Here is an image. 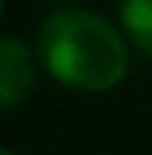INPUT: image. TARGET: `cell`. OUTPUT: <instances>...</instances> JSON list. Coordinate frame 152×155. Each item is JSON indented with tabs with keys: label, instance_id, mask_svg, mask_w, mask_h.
Returning <instances> with one entry per match:
<instances>
[{
	"label": "cell",
	"instance_id": "obj_4",
	"mask_svg": "<svg viewBox=\"0 0 152 155\" xmlns=\"http://www.w3.org/2000/svg\"><path fill=\"white\" fill-rule=\"evenodd\" d=\"M0 155H17V152H11V148H4V145H0Z\"/></svg>",
	"mask_w": 152,
	"mask_h": 155
},
{
	"label": "cell",
	"instance_id": "obj_1",
	"mask_svg": "<svg viewBox=\"0 0 152 155\" xmlns=\"http://www.w3.org/2000/svg\"><path fill=\"white\" fill-rule=\"evenodd\" d=\"M38 62L56 83L79 93H107L128 76V45L121 31L90 11L49 14L35 38Z\"/></svg>",
	"mask_w": 152,
	"mask_h": 155
},
{
	"label": "cell",
	"instance_id": "obj_5",
	"mask_svg": "<svg viewBox=\"0 0 152 155\" xmlns=\"http://www.w3.org/2000/svg\"><path fill=\"white\" fill-rule=\"evenodd\" d=\"M52 4H73V0H52Z\"/></svg>",
	"mask_w": 152,
	"mask_h": 155
},
{
	"label": "cell",
	"instance_id": "obj_3",
	"mask_svg": "<svg viewBox=\"0 0 152 155\" xmlns=\"http://www.w3.org/2000/svg\"><path fill=\"white\" fill-rule=\"evenodd\" d=\"M118 14L128 41L152 59V0H121Z\"/></svg>",
	"mask_w": 152,
	"mask_h": 155
},
{
	"label": "cell",
	"instance_id": "obj_2",
	"mask_svg": "<svg viewBox=\"0 0 152 155\" xmlns=\"http://www.w3.org/2000/svg\"><path fill=\"white\" fill-rule=\"evenodd\" d=\"M38 52L17 38H0V110H17L38 83Z\"/></svg>",
	"mask_w": 152,
	"mask_h": 155
},
{
	"label": "cell",
	"instance_id": "obj_6",
	"mask_svg": "<svg viewBox=\"0 0 152 155\" xmlns=\"http://www.w3.org/2000/svg\"><path fill=\"white\" fill-rule=\"evenodd\" d=\"M0 11H4V0H0Z\"/></svg>",
	"mask_w": 152,
	"mask_h": 155
}]
</instances>
